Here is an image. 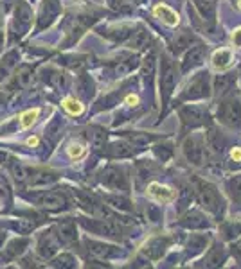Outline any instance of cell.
<instances>
[{
  "label": "cell",
  "instance_id": "obj_1",
  "mask_svg": "<svg viewBox=\"0 0 241 269\" xmlns=\"http://www.w3.org/2000/svg\"><path fill=\"white\" fill-rule=\"evenodd\" d=\"M196 183H198V187H196V196H198L200 205H202L207 212H211V214H214V215H220L221 212H223V199H221L218 188L209 183V181H202V179H198Z\"/></svg>",
  "mask_w": 241,
  "mask_h": 269
},
{
  "label": "cell",
  "instance_id": "obj_2",
  "mask_svg": "<svg viewBox=\"0 0 241 269\" xmlns=\"http://www.w3.org/2000/svg\"><path fill=\"white\" fill-rule=\"evenodd\" d=\"M209 94H211V79H209V74L200 72L191 79L187 88L184 90L182 101H196V99L209 97Z\"/></svg>",
  "mask_w": 241,
  "mask_h": 269
},
{
  "label": "cell",
  "instance_id": "obj_3",
  "mask_svg": "<svg viewBox=\"0 0 241 269\" xmlns=\"http://www.w3.org/2000/svg\"><path fill=\"white\" fill-rule=\"evenodd\" d=\"M218 119L228 128L241 129V104L237 99L228 97L218 108Z\"/></svg>",
  "mask_w": 241,
  "mask_h": 269
},
{
  "label": "cell",
  "instance_id": "obj_4",
  "mask_svg": "<svg viewBox=\"0 0 241 269\" xmlns=\"http://www.w3.org/2000/svg\"><path fill=\"white\" fill-rule=\"evenodd\" d=\"M175 86H177V69L173 61L169 60L168 56H164L162 60V76H160V92H162V101L168 103L169 97L175 92Z\"/></svg>",
  "mask_w": 241,
  "mask_h": 269
},
{
  "label": "cell",
  "instance_id": "obj_5",
  "mask_svg": "<svg viewBox=\"0 0 241 269\" xmlns=\"http://www.w3.org/2000/svg\"><path fill=\"white\" fill-rule=\"evenodd\" d=\"M99 179L104 187L112 188V190H128L130 187L128 176L119 167H106V169H103L99 174Z\"/></svg>",
  "mask_w": 241,
  "mask_h": 269
},
{
  "label": "cell",
  "instance_id": "obj_6",
  "mask_svg": "<svg viewBox=\"0 0 241 269\" xmlns=\"http://www.w3.org/2000/svg\"><path fill=\"white\" fill-rule=\"evenodd\" d=\"M81 224L86 228V230L94 231V233H99V235H106V237H115V239H120V224L112 219H95V221H86L83 219Z\"/></svg>",
  "mask_w": 241,
  "mask_h": 269
},
{
  "label": "cell",
  "instance_id": "obj_7",
  "mask_svg": "<svg viewBox=\"0 0 241 269\" xmlns=\"http://www.w3.org/2000/svg\"><path fill=\"white\" fill-rule=\"evenodd\" d=\"M31 24H33V13H31V8L26 4V2H20L17 6V11H15V18H13V29L15 36L22 38L26 35L27 31L31 29Z\"/></svg>",
  "mask_w": 241,
  "mask_h": 269
},
{
  "label": "cell",
  "instance_id": "obj_8",
  "mask_svg": "<svg viewBox=\"0 0 241 269\" xmlns=\"http://www.w3.org/2000/svg\"><path fill=\"white\" fill-rule=\"evenodd\" d=\"M180 119L187 128H198V126L205 124L209 115H207V110H203L202 106L187 104V106L180 108Z\"/></svg>",
  "mask_w": 241,
  "mask_h": 269
},
{
  "label": "cell",
  "instance_id": "obj_9",
  "mask_svg": "<svg viewBox=\"0 0 241 269\" xmlns=\"http://www.w3.org/2000/svg\"><path fill=\"white\" fill-rule=\"evenodd\" d=\"M184 154L193 165H203L205 163V147L202 138L189 137L184 142Z\"/></svg>",
  "mask_w": 241,
  "mask_h": 269
},
{
  "label": "cell",
  "instance_id": "obj_10",
  "mask_svg": "<svg viewBox=\"0 0 241 269\" xmlns=\"http://www.w3.org/2000/svg\"><path fill=\"white\" fill-rule=\"evenodd\" d=\"M61 13L60 0H43L40 6V15H38V29H45L56 20Z\"/></svg>",
  "mask_w": 241,
  "mask_h": 269
},
{
  "label": "cell",
  "instance_id": "obj_11",
  "mask_svg": "<svg viewBox=\"0 0 241 269\" xmlns=\"http://www.w3.org/2000/svg\"><path fill=\"white\" fill-rule=\"evenodd\" d=\"M35 199L42 208L49 210V212H60V210L67 208V199H65V196L61 192H54V190L38 194Z\"/></svg>",
  "mask_w": 241,
  "mask_h": 269
},
{
  "label": "cell",
  "instance_id": "obj_12",
  "mask_svg": "<svg viewBox=\"0 0 241 269\" xmlns=\"http://www.w3.org/2000/svg\"><path fill=\"white\" fill-rule=\"evenodd\" d=\"M171 240L168 237H155V239H150L144 246H142V255L150 258V260H159L160 256L164 255V251L169 248Z\"/></svg>",
  "mask_w": 241,
  "mask_h": 269
},
{
  "label": "cell",
  "instance_id": "obj_13",
  "mask_svg": "<svg viewBox=\"0 0 241 269\" xmlns=\"http://www.w3.org/2000/svg\"><path fill=\"white\" fill-rule=\"evenodd\" d=\"M85 246H86V249H88V253H90L92 256H95V258H101V260L120 255V249L115 248V246H112V244H104V242H97V240L86 239Z\"/></svg>",
  "mask_w": 241,
  "mask_h": 269
},
{
  "label": "cell",
  "instance_id": "obj_14",
  "mask_svg": "<svg viewBox=\"0 0 241 269\" xmlns=\"http://www.w3.org/2000/svg\"><path fill=\"white\" fill-rule=\"evenodd\" d=\"M203 58H205V47H203V45L189 47L187 49V52L184 54V58H182V61H180L182 72H189L191 69L198 67V65L203 61Z\"/></svg>",
  "mask_w": 241,
  "mask_h": 269
},
{
  "label": "cell",
  "instance_id": "obj_15",
  "mask_svg": "<svg viewBox=\"0 0 241 269\" xmlns=\"http://www.w3.org/2000/svg\"><path fill=\"white\" fill-rule=\"evenodd\" d=\"M58 249H60V239L56 237L54 231H49V233H43L38 240V251L43 258H52L56 255Z\"/></svg>",
  "mask_w": 241,
  "mask_h": 269
},
{
  "label": "cell",
  "instance_id": "obj_16",
  "mask_svg": "<svg viewBox=\"0 0 241 269\" xmlns=\"http://www.w3.org/2000/svg\"><path fill=\"white\" fill-rule=\"evenodd\" d=\"M193 2H194L196 13H198L200 18L203 20V27L209 31L212 27V24H214V17H216L214 4H212L211 0H193Z\"/></svg>",
  "mask_w": 241,
  "mask_h": 269
},
{
  "label": "cell",
  "instance_id": "obj_17",
  "mask_svg": "<svg viewBox=\"0 0 241 269\" xmlns=\"http://www.w3.org/2000/svg\"><path fill=\"white\" fill-rule=\"evenodd\" d=\"M56 237L60 239V242H65V244H72L74 240L78 239V230H76V222L72 221H63L60 222L54 230Z\"/></svg>",
  "mask_w": 241,
  "mask_h": 269
},
{
  "label": "cell",
  "instance_id": "obj_18",
  "mask_svg": "<svg viewBox=\"0 0 241 269\" xmlns=\"http://www.w3.org/2000/svg\"><path fill=\"white\" fill-rule=\"evenodd\" d=\"M148 192L153 199H157L159 203H171L175 199V192H173L171 188L166 187V185H160V183H150L148 187Z\"/></svg>",
  "mask_w": 241,
  "mask_h": 269
},
{
  "label": "cell",
  "instance_id": "obj_19",
  "mask_svg": "<svg viewBox=\"0 0 241 269\" xmlns=\"http://www.w3.org/2000/svg\"><path fill=\"white\" fill-rule=\"evenodd\" d=\"M134 153H135V147L128 140L115 142V144L106 147V154L112 156V158H128V156H134Z\"/></svg>",
  "mask_w": 241,
  "mask_h": 269
},
{
  "label": "cell",
  "instance_id": "obj_20",
  "mask_svg": "<svg viewBox=\"0 0 241 269\" xmlns=\"http://www.w3.org/2000/svg\"><path fill=\"white\" fill-rule=\"evenodd\" d=\"M58 179L56 174H52V172H45V171H38V172H31L29 176V187L33 188H43V187H49L52 185L54 181Z\"/></svg>",
  "mask_w": 241,
  "mask_h": 269
},
{
  "label": "cell",
  "instance_id": "obj_21",
  "mask_svg": "<svg viewBox=\"0 0 241 269\" xmlns=\"http://www.w3.org/2000/svg\"><path fill=\"white\" fill-rule=\"evenodd\" d=\"M153 13H155V17H159L160 20H162L164 24H166V26H169V27L178 26V22H180L178 15L166 4H157L155 8H153Z\"/></svg>",
  "mask_w": 241,
  "mask_h": 269
},
{
  "label": "cell",
  "instance_id": "obj_22",
  "mask_svg": "<svg viewBox=\"0 0 241 269\" xmlns=\"http://www.w3.org/2000/svg\"><path fill=\"white\" fill-rule=\"evenodd\" d=\"M205 144H207V147H209V151H211L214 156L221 154V151H223V138H221L220 131L214 129V128H211L209 131H207Z\"/></svg>",
  "mask_w": 241,
  "mask_h": 269
},
{
  "label": "cell",
  "instance_id": "obj_23",
  "mask_svg": "<svg viewBox=\"0 0 241 269\" xmlns=\"http://www.w3.org/2000/svg\"><path fill=\"white\" fill-rule=\"evenodd\" d=\"M180 224H182V226H185V228H191V230H200V228L209 226V221H207V219L203 217L200 212L193 210V212H189V214L182 219Z\"/></svg>",
  "mask_w": 241,
  "mask_h": 269
},
{
  "label": "cell",
  "instance_id": "obj_24",
  "mask_svg": "<svg viewBox=\"0 0 241 269\" xmlns=\"http://www.w3.org/2000/svg\"><path fill=\"white\" fill-rule=\"evenodd\" d=\"M148 43H150V33L144 27H137V31L132 33L128 38V45L132 49H146Z\"/></svg>",
  "mask_w": 241,
  "mask_h": 269
},
{
  "label": "cell",
  "instance_id": "obj_25",
  "mask_svg": "<svg viewBox=\"0 0 241 269\" xmlns=\"http://www.w3.org/2000/svg\"><path fill=\"white\" fill-rule=\"evenodd\" d=\"M132 33H134V27H132V26L110 27V29H106V31L103 29V35L106 36V38L115 40V42H126V40L132 36Z\"/></svg>",
  "mask_w": 241,
  "mask_h": 269
},
{
  "label": "cell",
  "instance_id": "obj_26",
  "mask_svg": "<svg viewBox=\"0 0 241 269\" xmlns=\"http://www.w3.org/2000/svg\"><path fill=\"white\" fill-rule=\"evenodd\" d=\"M234 83H236V76H234V74H221V76H216L214 92L218 95H225L228 90L232 88Z\"/></svg>",
  "mask_w": 241,
  "mask_h": 269
},
{
  "label": "cell",
  "instance_id": "obj_27",
  "mask_svg": "<svg viewBox=\"0 0 241 269\" xmlns=\"http://www.w3.org/2000/svg\"><path fill=\"white\" fill-rule=\"evenodd\" d=\"M211 61L214 69H220V70L227 69L228 65L232 63V52L228 51V49H218V51L212 54Z\"/></svg>",
  "mask_w": 241,
  "mask_h": 269
},
{
  "label": "cell",
  "instance_id": "obj_28",
  "mask_svg": "<svg viewBox=\"0 0 241 269\" xmlns=\"http://www.w3.org/2000/svg\"><path fill=\"white\" fill-rule=\"evenodd\" d=\"M225 249L221 248V246H214V248L209 249V253H207L205 256V267H218V265H221L225 262Z\"/></svg>",
  "mask_w": 241,
  "mask_h": 269
},
{
  "label": "cell",
  "instance_id": "obj_29",
  "mask_svg": "<svg viewBox=\"0 0 241 269\" xmlns=\"http://www.w3.org/2000/svg\"><path fill=\"white\" fill-rule=\"evenodd\" d=\"M86 138L90 140V144H92L94 149H103L104 142H106V131H104L103 128L94 126V128H90L88 131H86Z\"/></svg>",
  "mask_w": 241,
  "mask_h": 269
},
{
  "label": "cell",
  "instance_id": "obj_30",
  "mask_svg": "<svg viewBox=\"0 0 241 269\" xmlns=\"http://www.w3.org/2000/svg\"><path fill=\"white\" fill-rule=\"evenodd\" d=\"M94 90H95V86H94V81H92L90 77L85 76V74L78 77V94L81 95V97L90 99L92 95H94Z\"/></svg>",
  "mask_w": 241,
  "mask_h": 269
},
{
  "label": "cell",
  "instance_id": "obj_31",
  "mask_svg": "<svg viewBox=\"0 0 241 269\" xmlns=\"http://www.w3.org/2000/svg\"><path fill=\"white\" fill-rule=\"evenodd\" d=\"M139 67V60L137 58H126V60L119 61V63L113 67V76H126L134 69Z\"/></svg>",
  "mask_w": 241,
  "mask_h": 269
},
{
  "label": "cell",
  "instance_id": "obj_32",
  "mask_svg": "<svg viewBox=\"0 0 241 269\" xmlns=\"http://www.w3.org/2000/svg\"><path fill=\"white\" fill-rule=\"evenodd\" d=\"M9 169H11V174H13V178L17 179L18 183H24V181H27V179H29V176H31L29 169H27L24 163L17 162V160H13V162H11Z\"/></svg>",
  "mask_w": 241,
  "mask_h": 269
},
{
  "label": "cell",
  "instance_id": "obj_33",
  "mask_svg": "<svg viewBox=\"0 0 241 269\" xmlns=\"http://www.w3.org/2000/svg\"><path fill=\"white\" fill-rule=\"evenodd\" d=\"M207 240H209L207 235H191L189 242H187V253H189V255L200 253L207 246Z\"/></svg>",
  "mask_w": 241,
  "mask_h": 269
},
{
  "label": "cell",
  "instance_id": "obj_34",
  "mask_svg": "<svg viewBox=\"0 0 241 269\" xmlns=\"http://www.w3.org/2000/svg\"><path fill=\"white\" fill-rule=\"evenodd\" d=\"M45 81H47L52 88H58V90L67 86V79H65L63 74L58 72V70H45Z\"/></svg>",
  "mask_w": 241,
  "mask_h": 269
},
{
  "label": "cell",
  "instance_id": "obj_35",
  "mask_svg": "<svg viewBox=\"0 0 241 269\" xmlns=\"http://www.w3.org/2000/svg\"><path fill=\"white\" fill-rule=\"evenodd\" d=\"M27 246V239H15L9 242V246L6 248V256L8 258H15V256L20 255Z\"/></svg>",
  "mask_w": 241,
  "mask_h": 269
},
{
  "label": "cell",
  "instance_id": "obj_36",
  "mask_svg": "<svg viewBox=\"0 0 241 269\" xmlns=\"http://www.w3.org/2000/svg\"><path fill=\"white\" fill-rule=\"evenodd\" d=\"M33 79H35V74H33V70H31L29 67H22V69L18 70V74H17L18 86H22V88H27V86H31Z\"/></svg>",
  "mask_w": 241,
  "mask_h": 269
},
{
  "label": "cell",
  "instance_id": "obj_37",
  "mask_svg": "<svg viewBox=\"0 0 241 269\" xmlns=\"http://www.w3.org/2000/svg\"><path fill=\"white\" fill-rule=\"evenodd\" d=\"M153 140H155V137H151L148 133H134V135L128 137V142L134 145V147H144V145L151 144Z\"/></svg>",
  "mask_w": 241,
  "mask_h": 269
},
{
  "label": "cell",
  "instance_id": "obj_38",
  "mask_svg": "<svg viewBox=\"0 0 241 269\" xmlns=\"http://www.w3.org/2000/svg\"><path fill=\"white\" fill-rule=\"evenodd\" d=\"M104 201H106L108 205H112L113 208L132 210V203H130V199H126L125 196H104Z\"/></svg>",
  "mask_w": 241,
  "mask_h": 269
},
{
  "label": "cell",
  "instance_id": "obj_39",
  "mask_svg": "<svg viewBox=\"0 0 241 269\" xmlns=\"http://www.w3.org/2000/svg\"><path fill=\"white\" fill-rule=\"evenodd\" d=\"M191 43H194V38L189 35V33H182L175 42H173V51L175 52H180V51H185V49L191 47Z\"/></svg>",
  "mask_w": 241,
  "mask_h": 269
},
{
  "label": "cell",
  "instance_id": "obj_40",
  "mask_svg": "<svg viewBox=\"0 0 241 269\" xmlns=\"http://www.w3.org/2000/svg\"><path fill=\"white\" fill-rule=\"evenodd\" d=\"M60 133H61V120H58V119L51 120L47 124V128H45V137H47L49 140L56 142L58 138H60Z\"/></svg>",
  "mask_w": 241,
  "mask_h": 269
},
{
  "label": "cell",
  "instance_id": "obj_41",
  "mask_svg": "<svg viewBox=\"0 0 241 269\" xmlns=\"http://www.w3.org/2000/svg\"><path fill=\"white\" fill-rule=\"evenodd\" d=\"M52 265L69 269V267H74V265H76V260H74V256L69 255V253H61V255H58V256L52 258Z\"/></svg>",
  "mask_w": 241,
  "mask_h": 269
},
{
  "label": "cell",
  "instance_id": "obj_42",
  "mask_svg": "<svg viewBox=\"0 0 241 269\" xmlns=\"http://www.w3.org/2000/svg\"><path fill=\"white\" fill-rule=\"evenodd\" d=\"M63 108L69 111L70 115H81V113H83V104L79 103V101H76V99H72V97L65 99Z\"/></svg>",
  "mask_w": 241,
  "mask_h": 269
},
{
  "label": "cell",
  "instance_id": "obj_43",
  "mask_svg": "<svg viewBox=\"0 0 241 269\" xmlns=\"http://www.w3.org/2000/svg\"><path fill=\"white\" fill-rule=\"evenodd\" d=\"M11 226H13L18 233H29V231L36 226V222L31 221V219H18V221L11 222Z\"/></svg>",
  "mask_w": 241,
  "mask_h": 269
},
{
  "label": "cell",
  "instance_id": "obj_44",
  "mask_svg": "<svg viewBox=\"0 0 241 269\" xmlns=\"http://www.w3.org/2000/svg\"><path fill=\"white\" fill-rule=\"evenodd\" d=\"M223 235L225 239H237L241 237V222H228L223 226Z\"/></svg>",
  "mask_w": 241,
  "mask_h": 269
},
{
  "label": "cell",
  "instance_id": "obj_45",
  "mask_svg": "<svg viewBox=\"0 0 241 269\" xmlns=\"http://www.w3.org/2000/svg\"><path fill=\"white\" fill-rule=\"evenodd\" d=\"M38 115H40V110H38V108L26 111V113H24V115L20 117V126H22V128H31V126L35 124V120L38 119Z\"/></svg>",
  "mask_w": 241,
  "mask_h": 269
},
{
  "label": "cell",
  "instance_id": "obj_46",
  "mask_svg": "<svg viewBox=\"0 0 241 269\" xmlns=\"http://www.w3.org/2000/svg\"><path fill=\"white\" fill-rule=\"evenodd\" d=\"M228 190H230L232 199L241 203V176H236V178H232L228 181Z\"/></svg>",
  "mask_w": 241,
  "mask_h": 269
},
{
  "label": "cell",
  "instance_id": "obj_47",
  "mask_svg": "<svg viewBox=\"0 0 241 269\" xmlns=\"http://www.w3.org/2000/svg\"><path fill=\"white\" fill-rule=\"evenodd\" d=\"M150 178H151V165H148V163H139L137 165V183L139 185L146 183Z\"/></svg>",
  "mask_w": 241,
  "mask_h": 269
},
{
  "label": "cell",
  "instance_id": "obj_48",
  "mask_svg": "<svg viewBox=\"0 0 241 269\" xmlns=\"http://www.w3.org/2000/svg\"><path fill=\"white\" fill-rule=\"evenodd\" d=\"M191 201H193V188L184 187L180 190V199H178V203H180V210H184L187 205H191Z\"/></svg>",
  "mask_w": 241,
  "mask_h": 269
},
{
  "label": "cell",
  "instance_id": "obj_49",
  "mask_svg": "<svg viewBox=\"0 0 241 269\" xmlns=\"http://www.w3.org/2000/svg\"><path fill=\"white\" fill-rule=\"evenodd\" d=\"M17 61H18V52L17 51H11L9 54H6L4 60H2V69H4V70L13 69L15 65H17Z\"/></svg>",
  "mask_w": 241,
  "mask_h": 269
},
{
  "label": "cell",
  "instance_id": "obj_50",
  "mask_svg": "<svg viewBox=\"0 0 241 269\" xmlns=\"http://www.w3.org/2000/svg\"><path fill=\"white\" fill-rule=\"evenodd\" d=\"M153 72H155V58L150 54L146 60H144V77H146V79H151V77H153Z\"/></svg>",
  "mask_w": 241,
  "mask_h": 269
},
{
  "label": "cell",
  "instance_id": "obj_51",
  "mask_svg": "<svg viewBox=\"0 0 241 269\" xmlns=\"http://www.w3.org/2000/svg\"><path fill=\"white\" fill-rule=\"evenodd\" d=\"M85 154V145L83 144H70L69 145V156L72 160H79Z\"/></svg>",
  "mask_w": 241,
  "mask_h": 269
},
{
  "label": "cell",
  "instance_id": "obj_52",
  "mask_svg": "<svg viewBox=\"0 0 241 269\" xmlns=\"http://www.w3.org/2000/svg\"><path fill=\"white\" fill-rule=\"evenodd\" d=\"M171 147H169V145H157L155 147V154L157 156H159L160 160H162V162H166V160H169L171 158Z\"/></svg>",
  "mask_w": 241,
  "mask_h": 269
},
{
  "label": "cell",
  "instance_id": "obj_53",
  "mask_svg": "<svg viewBox=\"0 0 241 269\" xmlns=\"http://www.w3.org/2000/svg\"><path fill=\"white\" fill-rule=\"evenodd\" d=\"M232 42H234V45H236V47H241V27L232 33Z\"/></svg>",
  "mask_w": 241,
  "mask_h": 269
},
{
  "label": "cell",
  "instance_id": "obj_54",
  "mask_svg": "<svg viewBox=\"0 0 241 269\" xmlns=\"http://www.w3.org/2000/svg\"><path fill=\"white\" fill-rule=\"evenodd\" d=\"M230 158H232L234 162H241V147H234L232 153H230Z\"/></svg>",
  "mask_w": 241,
  "mask_h": 269
},
{
  "label": "cell",
  "instance_id": "obj_55",
  "mask_svg": "<svg viewBox=\"0 0 241 269\" xmlns=\"http://www.w3.org/2000/svg\"><path fill=\"white\" fill-rule=\"evenodd\" d=\"M232 253L237 256V258H241V239L232 244Z\"/></svg>",
  "mask_w": 241,
  "mask_h": 269
},
{
  "label": "cell",
  "instance_id": "obj_56",
  "mask_svg": "<svg viewBox=\"0 0 241 269\" xmlns=\"http://www.w3.org/2000/svg\"><path fill=\"white\" fill-rule=\"evenodd\" d=\"M126 103H128L130 106H137L139 97H135V95H130V97H126Z\"/></svg>",
  "mask_w": 241,
  "mask_h": 269
},
{
  "label": "cell",
  "instance_id": "obj_57",
  "mask_svg": "<svg viewBox=\"0 0 241 269\" xmlns=\"http://www.w3.org/2000/svg\"><path fill=\"white\" fill-rule=\"evenodd\" d=\"M8 158H9V154L6 153V151H0V163H4Z\"/></svg>",
  "mask_w": 241,
  "mask_h": 269
},
{
  "label": "cell",
  "instance_id": "obj_58",
  "mask_svg": "<svg viewBox=\"0 0 241 269\" xmlns=\"http://www.w3.org/2000/svg\"><path fill=\"white\" fill-rule=\"evenodd\" d=\"M27 144H29V145H36V144H38V138L31 137V138H29V140H27Z\"/></svg>",
  "mask_w": 241,
  "mask_h": 269
},
{
  "label": "cell",
  "instance_id": "obj_59",
  "mask_svg": "<svg viewBox=\"0 0 241 269\" xmlns=\"http://www.w3.org/2000/svg\"><path fill=\"white\" fill-rule=\"evenodd\" d=\"M4 47V35H0V49Z\"/></svg>",
  "mask_w": 241,
  "mask_h": 269
},
{
  "label": "cell",
  "instance_id": "obj_60",
  "mask_svg": "<svg viewBox=\"0 0 241 269\" xmlns=\"http://www.w3.org/2000/svg\"><path fill=\"white\" fill-rule=\"evenodd\" d=\"M239 4H241V0H239Z\"/></svg>",
  "mask_w": 241,
  "mask_h": 269
}]
</instances>
